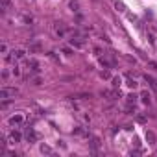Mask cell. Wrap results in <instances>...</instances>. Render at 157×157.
<instances>
[{"label": "cell", "mask_w": 157, "mask_h": 157, "mask_svg": "<svg viewBox=\"0 0 157 157\" xmlns=\"http://www.w3.org/2000/svg\"><path fill=\"white\" fill-rule=\"evenodd\" d=\"M17 94H19V89H15V87H2L0 89V98H2V100L13 98V96H17Z\"/></svg>", "instance_id": "1"}, {"label": "cell", "mask_w": 157, "mask_h": 157, "mask_svg": "<svg viewBox=\"0 0 157 157\" xmlns=\"http://www.w3.org/2000/svg\"><path fill=\"white\" fill-rule=\"evenodd\" d=\"M22 124H24V115L17 113V115L9 116V126H22Z\"/></svg>", "instance_id": "2"}, {"label": "cell", "mask_w": 157, "mask_h": 157, "mask_svg": "<svg viewBox=\"0 0 157 157\" xmlns=\"http://www.w3.org/2000/svg\"><path fill=\"white\" fill-rule=\"evenodd\" d=\"M69 43H70V46H72V48H78V50H80V48H85V39H81V37H72Z\"/></svg>", "instance_id": "3"}, {"label": "cell", "mask_w": 157, "mask_h": 157, "mask_svg": "<svg viewBox=\"0 0 157 157\" xmlns=\"http://www.w3.org/2000/svg\"><path fill=\"white\" fill-rule=\"evenodd\" d=\"M89 148H91L92 154H98V148H100V139H98V137H89Z\"/></svg>", "instance_id": "4"}, {"label": "cell", "mask_w": 157, "mask_h": 157, "mask_svg": "<svg viewBox=\"0 0 157 157\" xmlns=\"http://www.w3.org/2000/svg\"><path fill=\"white\" fill-rule=\"evenodd\" d=\"M102 96L107 98L109 102H113V100H116V98L120 96V92H116V89H115V91H102Z\"/></svg>", "instance_id": "5"}, {"label": "cell", "mask_w": 157, "mask_h": 157, "mask_svg": "<svg viewBox=\"0 0 157 157\" xmlns=\"http://www.w3.org/2000/svg\"><path fill=\"white\" fill-rule=\"evenodd\" d=\"M72 133L76 137H85V139H89V131L85 128H81V126H76V128L72 129Z\"/></svg>", "instance_id": "6"}, {"label": "cell", "mask_w": 157, "mask_h": 157, "mask_svg": "<svg viewBox=\"0 0 157 157\" xmlns=\"http://www.w3.org/2000/svg\"><path fill=\"white\" fill-rule=\"evenodd\" d=\"M54 31H56L57 37H63V35H65V31H67V28H65V24H63V22H56V24H54Z\"/></svg>", "instance_id": "7"}, {"label": "cell", "mask_w": 157, "mask_h": 157, "mask_svg": "<svg viewBox=\"0 0 157 157\" xmlns=\"http://www.w3.org/2000/svg\"><path fill=\"white\" fill-rule=\"evenodd\" d=\"M140 102H142V104H146V105H150V102H152V94L148 92V91H142L140 92Z\"/></svg>", "instance_id": "8"}, {"label": "cell", "mask_w": 157, "mask_h": 157, "mask_svg": "<svg viewBox=\"0 0 157 157\" xmlns=\"http://www.w3.org/2000/svg\"><path fill=\"white\" fill-rule=\"evenodd\" d=\"M26 139H28V142H35V140H37V133H35L31 128H28L26 129Z\"/></svg>", "instance_id": "9"}, {"label": "cell", "mask_w": 157, "mask_h": 157, "mask_svg": "<svg viewBox=\"0 0 157 157\" xmlns=\"http://www.w3.org/2000/svg\"><path fill=\"white\" fill-rule=\"evenodd\" d=\"M9 139H11V142H21L22 135H21L19 131H11V133H9Z\"/></svg>", "instance_id": "10"}, {"label": "cell", "mask_w": 157, "mask_h": 157, "mask_svg": "<svg viewBox=\"0 0 157 157\" xmlns=\"http://www.w3.org/2000/svg\"><path fill=\"white\" fill-rule=\"evenodd\" d=\"M28 67L33 70V72H39V70H41V69H39V61L37 59H30L28 61Z\"/></svg>", "instance_id": "11"}, {"label": "cell", "mask_w": 157, "mask_h": 157, "mask_svg": "<svg viewBox=\"0 0 157 157\" xmlns=\"http://www.w3.org/2000/svg\"><path fill=\"white\" fill-rule=\"evenodd\" d=\"M11 54H13V57H15V59H22V57L26 56V52H24L22 48H17V50H13Z\"/></svg>", "instance_id": "12"}, {"label": "cell", "mask_w": 157, "mask_h": 157, "mask_svg": "<svg viewBox=\"0 0 157 157\" xmlns=\"http://www.w3.org/2000/svg\"><path fill=\"white\" fill-rule=\"evenodd\" d=\"M146 140H148V144H155V133L154 131H150V129H148L146 131Z\"/></svg>", "instance_id": "13"}, {"label": "cell", "mask_w": 157, "mask_h": 157, "mask_svg": "<svg viewBox=\"0 0 157 157\" xmlns=\"http://www.w3.org/2000/svg\"><path fill=\"white\" fill-rule=\"evenodd\" d=\"M126 78H128V83H126V85L131 87V89H137V85H139V83L135 81V76H126Z\"/></svg>", "instance_id": "14"}, {"label": "cell", "mask_w": 157, "mask_h": 157, "mask_svg": "<svg viewBox=\"0 0 157 157\" xmlns=\"http://www.w3.org/2000/svg\"><path fill=\"white\" fill-rule=\"evenodd\" d=\"M111 81H113V89H118L120 85H122V78H120V76H116V78H111Z\"/></svg>", "instance_id": "15"}, {"label": "cell", "mask_w": 157, "mask_h": 157, "mask_svg": "<svg viewBox=\"0 0 157 157\" xmlns=\"http://www.w3.org/2000/svg\"><path fill=\"white\" fill-rule=\"evenodd\" d=\"M137 94H128V96H126V102H128V104H131V105H135L137 104Z\"/></svg>", "instance_id": "16"}, {"label": "cell", "mask_w": 157, "mask_h": 157, "mask_svg": "<svg viewBox=\"0 0 157 157\" xmlns=\"http://www.w3.org/2000/svg\"><path fill=\"white\" fill-rule=\"evenodd\" d=\"M41 154H46V155H52L54 150L50 146H46V144H41Z\"/></svg>", "instance_id": "17"}, {"label": "cell", "mask_w": 157, "mask_h": 157, "mask_svg": "<svg viewBox=\"0 0 157 157\" xmlns=\"http://www.w3.org/2000/svg\"><path fill=\"white\" fill-rule=\"evenodd\" d=\"M69 7H70L72 11H78V9H80V2H78V0H70V2H69Z\"/></svg>", "instance_id": "18"}, {"label": "cell", "mask_w": 157, "mask_h": 157, "mask_svg": "<svg viewBox=\"0 0 157 157\" xmlns=\"http://www.w3.org/2000/svg\"><path fill=\"white\" fill-rule=\"evenodd\" d=\"M144 80H146L148 83H150V87H152V89H157V81H155L152 76H144Z\"/></svg>", "instance_id": "19"}, {"label": "cell", "mask_w": 157, "mask_h": 157, "mask_svg": "<svg viewBox=\"0 0 157 157\" xmlns=\"http://www.w3.org/2000/svg\"><path fill=\"white\" fill-rule=\"evenodd\" d=\"M100 78H102V80H111V74H109V70H102V72H100Z\"/></svg>", "instance_id": "20"}, {"label": "cell", "mask_w": 157, "mask_h": 157, "mask_svg": "<svg viewBox=\"0 0 157 157\" xmlns=\"http://www.w3.org/2000/svg\"><path fill=\"white\" fill-rule=\"evenodd\" d=\"M115 7H116V11H126V6H124L122 2H118V0L115 2Z\"/></svg>", "instance_id": "21"}, {"label": "cell", "mask_w": 157, "mask_h": 157, "mask_svg": "<svg viewBox=\"0 0 157 157\" xmlns=\"http://www.w3.org/2000/svg\"><path fill=\"white\" fill-rule=\"evenodd\" d=\"M11 6V0H2V9H9Z\"/></svg>", "instance_id": "22"}, {"label": "cell", "mask_w": 157, "mask_h": 157, "mask_svg": "<svg viewBox=\"0 0 157 157\" xmlns=\"http://www.w3.org/2000/svg\"><path fill=\"white\" fill-rule=\"evenodd\" d=\"M137 122L144 124V122H146V116H144V115H137Z\"/></svg>", "instance_id": "23"}, {"label": "cell", "mask_w": 157, "mask_h": 157, "mask_svg": "<svg viewBox=\"0 0 157 157\" xmlns=\"http://www.w3.org/2000/svg\"><path fill=\"white\" fill-rule=\"evenodd\" d=\"M0 52H2V54L7 52V45H6V43H2V45H0Z\"/></svg>", "instance_id": "24"}, {"label": "cell", "mask_w": 157, "mask_h": 157, "mask_svg": "<svg viewBox=\"0 0 157 157\" xmlns=\"http://www.w3.org/2000/svg\"><path fill=\"white\" fill-rule=\"evenodd\" d=\"M22 21H24V22H28V24H31V22H33V19L28 17V15H24V17H22Z\"/></svg>", "instance_id": "25"}, {"label": "cell", "mask_w": 157, "mask_h": 157, "mask_svg": "<svg viewBox=\"0 0 157 157\" xmlns=\"http://www.w3.org/2000/svg\"><path fill=\"white\" fill-rule=\"evenodd\" d=\"M81 118H83L85 122H91V115H87V113H83V115H81Z\"/></svg>", "instance_id": "26"}, {"label": "cell", "mask_w": 157, "mask_h": 157, "mask_svg": "<svg viewBox=\"0 0 157 157\" xmlns=\"http://www.w3.org/2000/svg\"><path fill=\"white\" fill-rule=\"evenodd\" d=\"M11 72H13V76H19V74H21V69H19V67H13Z\"/></svg>", "instance_id": "27"}, {"label": "cell", "mask_w": 157, "mask_h": 157, "mask_svg": "<svg viewBox=\"0 0 157 157\" xmlns=\"http://www.w3.org/2000/svg\"><path fill=\"white\" fill-rule=\"evenodd\" d=\"M39 48H41V46H39V43H35V45H31V46H30L31 52H33V50H39Z\"/></svg>", "instance_id": "28"}, {"label": "cell", "mask_w": 157, "mask_h": 157, "mask_svg": "<svg viewBox=\"0 0 157 157\" xmlns=\"http://www.w3.org/2000/svg\"><path fill=\"white\" fill-rule=\"evenodd\" d=\"M41 83H43L41 78H35V80H33V85H41Z\"/></svg>", "instance_id": "29"}, {"label": "cell", "mask_w": 157, "mask_h": 157, "mask_svg": "<svg viewBox=\"0 0 157 157\" xmlns=\"http://www.w3.org/2000/svg\"><path fill=\"white\" fill-rule=\"evenodd\" d=\"M148 67H152V69L157 70V63H155V61H150V63H148Z\"/></svg>", "instance_id": "30"}, {"label": "cell", "mask_w": 157, "mask_h": 157, "mask_svg": "<svg viewBox=\"0 0 157 157\" xmlns=\"http://www.w3.org/2000/svg\"><path fill=\"white\" fill-rule=\"evenodd\" d=\"M63 54H67V56H70V54H72V50H70V48H63Z\"/></svg>", "instance_id": "31"}]
</instances>
